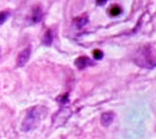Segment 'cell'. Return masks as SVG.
Here are the masks:
<instances>
[{
  "label": "cell",
  "instance_id": "8fae6325",
  "mask_svg": "<svg viewBox=\"0 0 156 139\" xmlns=\"http://www.w3.org/2000/svg\"><path fill=\"white\" fill-rule=\"evenodd\" d=\"M8 13L7 12H0V25H2L7 20Z\"/></svg>",
  "mask_w": 156,
  "mask_h": 139
},
{
  "label": "cell",
  "instance_id": "30bf717a",
  "mask_svg": "<svg viewBox=\"0 0 156 139\" xmlns=\"http://www.w3.org/2000/svg\"><path fill=\"white\" fill-rule=\"evenodd\" d=\"M93 54V58H94L95 60H101L102 58H103V52L99 49H95V50H93L92 52Z\"/></svg>",
  "mask_w": 156,
  "mask_h": 139
},
{
  "label": "cell",
  "instance_id": "5b68a950",
  "mask_svg": "<svg viewBox=\"0 0 156 139\" xmlns=\"http://www.w3.org/2000/svg\"><path fill=\"white\" fill-rule=\"evenodd\" d=\"M113 119H114L113 113H111V112L104 113L101 116V123L103 125H105V127H107V125H109L111 123L113 122Z\"/></svg>",
  "mask_w": 156,
  "mask_h": 139
},
{
  "label": "cell",
  "instance_id": "8992f818",
  "mask_svg": "<svg viewBox=\"0 0 156 139\" xmlns=\"http://www.w3.org/2000/svg\"><path fill=\"white\" fill-rule=\"evenodd\" d=\"M42 16H43V14H42L41 9L39 7H35L33 12L32 20L34 23H38V22H41V20L42 19Z\"/></svg>",
  "mask_w": 156,
  "mask_h": 139
},
{
  "label": "cell",
  "instance_id": "3957f363",
  "mask_svg": "<svg viewBox=\"0 0 156 139\" xmlns=\"http://www.w3.org/2000/svg\"><path fill=\"white\" fill-rule=\"evenodd\" d=\"M30 51H32V48H30V46L25 48L23 51H22L19 56H18L17 58V66L18 67H24L27 63H28L30 57Z\"/></svg>",
  "mask_w": 156,
  "mask_h": 139
},
{
  "label": "cell",
  "instance_id": "7a4b0ae2",
  "mask_svg": "<svg viewBox=\"0 0 156 139\" xmlns=\"http://www.w3.org/2000/svg\"><path fill=\"white\" fill-rule=\"evenodd\" d=\"M135 62L141 68L153 69L156 67V53L150 46H144L137 51Z\"/></svg>",
  "mask_w": 156,
  "mask_h": 139
},
{
  "label": "cell",
  "instance_id": "7c38bea8",
  "mask_svg": "<svg viewBox=\"0 0 156 139\" xmlns=\"http://www.w3.org/2000/svg\"><path fill=\"white\" fill-rule=\"evenodd\" d=\"M107 0H96V3L98 4V5H102V4H104Z\"/></svg>",
  "mask_w": 156,
  "mask_h": 139
},
{
  "label": "cell",
  "instance_id": "277c9868",
  "mask_svg": "<svg viewBox=\"0 0 156 139\" xmlns=\"http://www.w3.org/2000/svg\"><path fill=\"white\" fill-rule=\"evenodd\" d=\"M75 65L77 66V68H79L80 70L87 68V66L91 65V60L87 56H81L76 59L75 61Z\"/></svg>",
  "mask_w": 156,
  "mask_h": 139
},
{
  "label": "cell",
  "instance_id": "52a82bcc",
  "mask_svg": "<svg viewBox=\"0 0 156 139\" xmlns=\"http://www.w3.org/2000/svg\"><path fill=\"white\" fill-rule=\"evenodd\" d=\"M53 41V34H52V31L50 30H47L46 33H44L43 35V39H42V42L44 45H51V43Z\"/></svg>",
  "mask_w": 156,
  "mask_h": 139
},
{
  "label": "cell",
  "instance_id": "9c48e42d",
  "mask_svg": "<svg viewBox=\"0 0 156 139\" xmlns=\"http://www.w3.org/2000/svg\"><path fill=\"white\" fill-rule=\"evenodd\" d=\"M109 13H110V15L112 16V17L119 16V15H120V14H121V13H122V9L120 8L119 6L115 5V6H113V7H111V9H110Z\"/></svg>",
  "mask_w": 156,
  "mask_h": 139
},
{
  "label": "cell",
  "instance_id": "ba28073f",
  "mask_svg": "<svg viewBox=\"0 0 156 139\" xmlns=\"http://www.w3.org/2000/svg\"><path fill=\"white\" fill-rule=\"evenodd\" d=\"M87 23V18L82 16V17H78L77 19L75 20V26H77L78 29H82L83 26H86Z\"/></svg>",
  "mask_w": 156,
  "mask_h": 139
},
{
  "label": "cell",
  "instance_id": "6da1fadb",
  "mask_svg": "<svg viewBox=\"0 0 156 139\" xmlns=\"http://www.w3.org/2000/svg\"><path fill=\"white\" fill-rule=\"evenodd\" d=\"M46 109L42 106H34L30 109L22 123V130L30 131L37 127L41 120L45 116Z\"/></svg>",
  "mask_w": 156,
  "mask_h": 139
}]
</instances>
